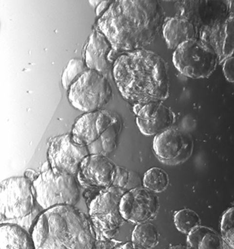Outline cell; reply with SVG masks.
Instances as JSON below:
<instances>
[{"label":"cell","instance_id":"obj_1","mask_svg":"<svg viewBox=\"0 0 234 249\" xmlns=\"http://www.w3.org/2000/svg\"><path fill=\"white\" fill-rule=\"evenodd\" d=\"M165 12L155 0H118L100 16L97 26L111 43L112 64L123 53L144 49L155 39L165 22Z\"/></svg>","mask_w":234,"mask_h":249},{"label":"cell","instance_id":"obj_2","mask_svg":"<svg viewBox=\"0 0 234 249\" xmlns=\"http://www.w3.org/2000/svg\"><path fill=\"white\" fill-rule=\"evenodd\" d=\"M113 74L122 96L134 105L160 102L169 98L168 65L151 51L123 53L113 63Z\"/></svg>","mask_w":234,"mask_h":249},{"label":"cell","instance_id":"obj_3","mask_svg":"<svg viewBox=\"0 0 234 249\" xmlns=\"http://www.w3.org/2000/svg\"><path fill=\"white\" fill-rule=\"evenodd\" d=\"M36 249H94L96 234L90 216L75 206L43 210L31 231Z\"/></svg>","mask_w":234,"mask_h":249},{"label":"cell","instance_id":"obj_4","mask_svg":"<svg viewBox=\"0 0 234 249\" xmlns=\"http://www.w3.org/2000/svg\"><path fill=\"white\" fill-rule=\"evenodd\" d=\"M42 211L36 200L31 179L17 176L1 182V223L18 224L31 232L36 218Z\"/></svg>","mask_w":234,"mask_h":249},{"label":"cell","instance_id":"obj_5","mask_svg":"<svg viewBox=\"0 0 234 249\" xmlns=\"http://www.w3.org/2000/svg\"><path fill=\"white\" fill-rule=\"evenodd\" d=\"M79 185L74 175L54 173L48 161L33 180L36 200L42 210L60 205L76 206L80 197Z\"/></svg>","mask_w":234,"mask_h":249},{"label":"cell","instance_id":"obj_6","mask_svg":"<svg viewBox=\"0 0 234 249\" xmlns=\"http://www.w3.org/2000/svg\"><path fill=\"white\" fill-rule=\"evenodd\" d=\"M126 191L115 187L103 189L88 205L97 241L114 239L126 221L120 212L122 197Z\"/></svg>","mask_w":234,"mask_h":249},{"label":"cell","instance_id":"obj_7","mask_svg":"<svg viewBox=\"0 0 234 249\" xmlns=\"http://www.w3.org/2000/svg\"><path fill=\"white\" fill-rule=\"evenodd\" d=\"M112 91L111 84L102 72L88 69L71 85L68 98L78 110L90 113L107 105L111 99Z\"/></svg>","mask_w":234,"mask_h":249},{"label":"cell","instance_id":"obj_8","mask_svg":"<svg viewBox=\"0 0 234 249\" xmlns=\"http://www.w3.org/2000/svg\"><path fill=\"white\" fill-rule=\"evenodd\" d=\"M172 61L181 74L193 79H202L213 74L218 58L213 50L197 39L187 41L175 49Z\"/></svg>","mask_w":234,"mask_h":249},{"label":"cell","instance_id":"obj_9","mask_svg":"<svg viewBox=\"0 0 234 249\" xmlns=\"http://www.w3.org/2000/svg\"><path fill=\"white\" fill-rule=\"evenodd\" d=\"M90 155L87 146L72 142L71 134L52 138L48 150V162L54 173L77 175L82 161Z\"/></svg>","mask_w":234,"mask_h":249},{"label":"cell","instance_id":"obj_10","mask_svg":"<svg viewBox=\"0 0 234 249\" xmlns=\"http://www.w3.org/2000/svg\"><path fill=\"white\" fill-rule=\"evenodd\" d=\"M153 151L157 158L168 165L186 162L194 151V140L187 131L171 128L156 135Z\"/></svg>","mask_w":234,"mask_h":249},{"label":"cell","instance_id":"obj_11","mask_svg":"<svg viewBox=\"0 0 234 249\" xmlns=\"http://www.w3.org/2000/svg\"><path fill=\"white\" fill-rule=\"evenodd\" d=\"M160 209V200L156 193L146 187L127 190L120 202V212L126 221L132 224L149 222L155 219Z\"/></svg>","mask_w":234,"mask_h":249},{"label":"cell","instance_id":"obj_12","mask_svg":"<svg viewBox=\"0 0 234 249\" xmlns=\"http://www.w3.org/2000/svg\"><path fill=\"white\" fill-rule=\"evenodd\" d=\"M199 36V40L216 53L218 64H222L234 53V14L201 27Z\"/></svg>","mask_w":234,"mask_h":249},{"label":"cell","instance_id":"obj_13","mask_svg":"<svg viewBox=\"0 0 234 249\" xmlns=\"http://www.w3.org/2000/svg\"><path fill=\"white\" fill-rule=\"evenodd\" d=\"M116 166L103 154H90L82 161L77 173L79 185L103 190L113 185Z\"/></svg>","mask_w":234,"mask_h":249},{"label":"cell","instance_id":"obj_14","mask_svg":"<svg viewBox=\"0 0 234 249\" xmlns=\"http://www.w3.org/2000/svg\"><path fill=\"white\" fill-rule=\"evenodd\" d=\"M117 118L116 115L102 109L85 113L73 124L71 131L72 142L83 146L96 143Z\"/></svg>","mask_w":234,"mask_h":249},{"label":"cell","instance_id":"obj_15","mask_svg":"<svg viewBox=\"0 0 234 249\" xmlns=\"http://www.w3.org/2000/svg\"><path fill=\"white\" fill-rule=\"evenodd\" d=\"M136 123L143 135H157L171 128L175 121V114L170 108L161 102L135 105Z\"/></svg>","mask_w":234,"mask_h":249},{"label":"cell","instance_id":"obj_16","mask_svg":"<svg viewBox=\"0 0 234 249\" xmlns=\"http://www.w3.org/2000/svg\"><path fill=\"white\" fill-rule=\"evenodd\" d=\"M113 47L106 36L99 30L90 34L84 53V61L88 69L103 72L113 65L109 60Z\"/></svg>","mask_w":234,"mask_h":249},{"label":"cell","instance_id":"obj_17","mask_svg":"<svg viewBox=\"0 0 234 249\" xmlns=\"http://www.w3.org/2000/svg\"><path fill=\"white\" fill-rule=\"evenodd\" d=\"M162 34L168 48L175 50L187 41L197 39L199 35L198 28L192 22L180 16L165 19Z\"/></svg>","mask_w":234,"mask_h":249},{"label":"cell","instance_id":"obj_18","mask_svg":"<svg viewBox=\"0 0 234 249\" xmlns=\"http://www.w3.org/2000/svg\"><path fill=\"white\" fill-rule=\"evenodd\" d=\"M0 249H36L32 234L28 230L13 223H1Z\"/></svg>","mask_w":234,"mask_h":249},{"label":"cell","instance_id":"obj_19","mask_svg":"<svg viewBox=\"0 0 234 249\" xmlns=\"http://www.w3.org/2000/svg\"><path fill=\"white\" fill-rule=\"evenodd\" d=\"M187 245L191 249H229L222 236L213 229L202 226L187 235Z\"/></svg>","mask_w":234,"mask_h":249},{"label":"cell","instance_id":"obj_20","mask_svg":"<svg viewBox=\"0 0 234 249\" xmlns=\"http://www.w3.org/2000/svg\"><path fill=\"white\" fill-rule=\"evenodd\" d=\"M131 241L135 249H153L159 243L158 230L150 222L138 224L132 232Z\"/></svg>","mask_w":234,"mask_h":249},{"label":"cell","instance_id":"obj_21","mask_svg":"<svg viewBox=\"0 0 234 249\" xmlns=\"http://www.w3.org/2000/svg\"><path fill=\"white\" fill-rule=\"evenodd\" d=\"M120 130L121 123L120 119L117 118L96 143L87 146L90 154H103L106 156L108 153H111L116 148V139Z\"/></svg>","mask_w":234,"mask_h":249},{"label":"cell","instance_id":"obj_22","mask_svg":"<svg viewBox=\"0 0 234 249\" xmlns=\"http://www.w3.org/2000/svg\"><path fill=\"white\" fill-rule=\"evenodd\" d=\"M169 184V176L162 168L153 167L144 175V187L156 194L165 191Z\"/></svg>","mask_w":234,"mask_h":249},{"label":"cell","instance_id":"obj_23","mask_svg":"<svg viewBox=\"0 0 234 249\" xmlns=\"http://www.w3.org/2000/svg\"><path fill=\"white\" fill-rule=\"evenodd\" d=\"M174 222L178 231L188 235L191 231L201 224V219L197 212L191 209H184L175 213Z\"/></svg>","mask_w":234,"mask_h":249},{"label":"cell","instance_id":"obj_24","mask_svg":"<svg viewBox=\"0 0 234 249\" xmlns=\"http://www.w3.org/2000/svg\"><path fill=\"white\" fill-rule=\"evenodd\" d=\"M87 70L86 64L82 60L77 58L71 60L61 76V83L64 89H69L71 85Z\"/></svg>","mask_w":234,"mask_h":249},{"label":"cell","instance_id":"obj_25","mask_svg":"<svg viewBox=\"0 0 234 249\" xmlns=\"http://www.w3.org/2000/svg\"><path fill=\"white\" fill-rule=\"evenodd\" d=\"M221 236L229 249H234V202L224 212L221 222Z\"/></svg>","mask_w":234,"mask_h":249},{"label":"cell","instance_id":"obj_26","mask_svg":"<svg viewBox=\"0 0 234 249\" xmlns=\"http://www.w3.org/2000/svg\"><path fill=\"white\" fill-rule=\"evenodd\" d=\"M130 178H131V173L128 169L123 167L116 166L112 187L126 189L129 183Z\"/></svg>","mask_w":234,"mask_h":249},{"label":"cell","instance_id":"obj_27","mask_svg":"<svg viewBox=\"0 0 234 249\" xmlns=\"http://www.w3.org/2000/svg\"><path fill=\"white\" fill-rule=\"evenodd\" d=\"M223 72L226 79L230 83H234V57H231L223 64Z\"/></svg>","mask_w":234,"mask_h":249},{"label":"cell","instance_id":"obj_28","mask_svg":"<svg viewBox=\"0 0 234 249\" xmlns=\"http://www.w3.org/2000/svg\"><path fill=\"white\" fill-rule=\"evenodd\" d=\"M123 243L121 241L116 240L115 239H108V240L105 241H97L96 249H117V248Z\"/></svg>","mask_w":234,"mask_h":249},{"label":"cell","instance_id":"obj_29","mask_svg":"<svg viewBox=\"0 0 234 249\" xmlns=\"http://www.w3.org/2000/svg\"><path fill=\"white\" fill-rule=\"evenodd\" d=\"M111 2L109 1H101V3L97 6L96 15L98 16H102L111 5Z\"/></svg>","mask_w":234,"mask_h":249},{"label":"cell","instance_id":"obj_30","mask_svg":"<svg viewBox=\"0 0 234 249\" xmlns=\"http://www.w3.org/2000/svg\"><path fill=\"white\" fill-rule=\"evenodd\" d=\"M135 249V245L132 243V241L131 242H128V243H123V244L120 245L117 249Z\"/></svg>","mask_w":234,"mask_h":249},{"label":"cell","instance_id":"obj_31","mask_svg":"<svg viewBox=\"0 0 234 249\" xmlns=\"http://www.w3.org/2000/svg\"><path fill=\"white\" fill-rule=\"evenodd\" d=\"M228 5H229V9L230 13H234V1H231V2H228Z\"/></svg>","mask_w":234,"mask_h":249}]
</instances>
